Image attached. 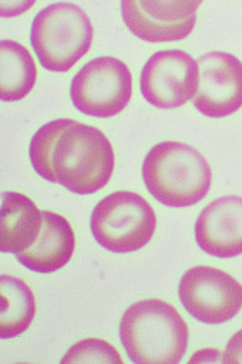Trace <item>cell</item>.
<instances>
[{"mask_svg":"<svg viewBox=\"0 0 242 364\" xmlns=\"http://www.w3.org/2000/svg\"><path fill=\"white\" fill-rule=\"evenodd\" d=\"M29 157L42 178L76 195L101 191L114 170V151L106 134L72 119L42 126L31 141Z\"/></svg>","mask_w":242,"mask_h":364,"instance_id":"6da1fadb","label":"cell"},{"mask_svg":"<svg viewBox=\"0 0 242 364\" xmlns=\"http://www.w3.org/2000/svg\"><path fill=\"white\" fill-rule=\"evenodd\" d=\"M120 341L136 364H177L188 348V326L160 299L133 303L120 320Z\"/></svg>","mask_w":242,"mask_h":364,"instance_id":"7a4b0ae2","label":"cell"},{"mask_svg":"<svg viewBox=\"0 0 242 364\" xmlns=\"http://www.w3.org/2000/svg\"><path fill=\"white\" fill-rule=\"evenodd\" d=\"M143 181L150 195L167 208H191L205 199L212 171L207 159L181 141H161L143 161Z\"/></svg>","mask_w":242,"mask_h":364,"instance_id":"3957f363","label":"cell"},{"mask_svg":"<svg viewBox=\"0 0 242 364\" xmlns=\"http://www.w3.org/2000/svg\"><path fill=\"white\" fill-rule=\"evenodd\" d=\"M93 36L87 14L67 2L42 9L31 31V42L40 65L55 73L69 72L90 50Z\"/></svg>","mask_w":242,"mask_h":364,"instance_id":"277c9868","label":"cell"},{"mask_svg":"<svg viewBox=\"0 0 242 364\" xmlns=\"http://www.w3.org/2000/svg\"><path fill=\"white\" fill-rule=\"evenodd\" d=\"M96 242L111 253H133L147 246L155 232L151 205L134 192L120 191L100 200L90 219Z\"/></svg>","mask_w":242,"mask_h":364,"instance_id":"5b68a950","label":"cell"},{"mask_svg":"<svg viewBox=\"0 0 242 364\" xmlns=\"http://www.w3.org/2000/svg\"><path fill=\"white\" fill-rule=\"evenodd\" d=\"M133 95V76L127 65L111 56L86 63L73 77L70 97L86 116L107 119L126 109Z\"/></svg>","mask_w":242,"mask_h":364,"instance_id":"8992f818","label":"cell"},{"mask_svg":"<svg viewBox=\"0 0 242 364\" xmlns=\"http://www.w3.org/2000/svg\"><path fill=\"white\" fill-rule=\"evenodd\" d=\"M178 297L195 320L205 324H221L241 311L242 284L221 269L195 266L182 274Z\"/></svg>","mask_w":242,"mask_h":364,"instance_id":"52a82bcc","label":"cell"},{"mask_svg":"<svg viewBox=\"0 0 242 364\" xmlns=\"http://www.w3.org/2000/svg\"><path fill=\"white\" fill-rule=\"evenodd\" d=\"M198 62L178 49L154 53L140 76L143 97L157 109L171 110L194 99L198 90Z\"/></svg>","mask_w":242,"mask_h":364,"instance_id":"ba28073f","label":"cell"},{"mask_svg":"<svg viewBox=\"0 0 242 364\" xmlns=\"http://www.w3.org/2000/svg\"><path fill=\"white\" fill-rule=\"evenodd\" d=\"M198 90L194 107L204 116L221 119L242 107V62L226 52H208L198 59Z\"/></svg>","mask_w":242,"mask_h":364,"instance_id":"9c48e42d","label":"cell"},{"mask_svg":"<svg viewBox=\"0 0 242 364\" xmlns=\"http://www.w3.org/2000/svg\"><path fill=\"white\" fill-rule=\"evenodd\" d=\"M194 233L198 247L212 257L242 255V198L222 196L212 200L199 213Z\"/></svg>","mask_w":242,"mask_h":364,"instance_id":"30bf717a","label":"cell"},{"mask_svg":"<svg viewBox=\"0 0 242 364\" xmlns=\"http://www.w3.org/2000/svg\"><path fill=\"white\" fill-rule=\"evenodd\" d=\"M42 232L35 245L23 253L15 255L18 262L36 273H55L65 267L76 247L72 225L63 216L43 210Z\"/></svg>","mask_w":242,"mask_h":364,"instance_id":"8fae6325","label":"cell"},{"mask_svg":"<svg viewBox=\"0 0 242 364\" xmlns=\"http://www.w3.org/2000/svg\"><path fill=\"white\" fill-rule=\"evenodd\" d=\"M2 225H0V250L2 253H23L38 240L43 215L28 196L5 192L2 196Z\"/></svg>","mask_w":242,"mask_h":364,"instance_id":"7c38bea8","label":"cell"},{"mask_svg":"<svg viewBox=\"0 0 242 364\" xmlns=\"http://www.w3.org/2000/svg\"><path fill=\"white\" fill-rule=\"evenodd\" d=\"M0 99L4 102H19L35 87L38 68L31 52L18 42L2 41L0 43Z\"/></svg>","mask_w":242,"mask_h":364,"instance_id":"4fadbf2b","label":"cell"},{"mask_svg":"<svg viewBox=\"0 0 242 364\" xmlns=\"http://www.w3.org/2000/svg\"><path fill=\"white\" fill-rule=\"evenodd\" d=\"M0 337L8 340L23 334L36 314V299L32 289L21 279L0 277Z\"/></svg>","mask_w":242,"mask_h":364,"instance_id":"5bb4252c","label":"cell"},{"mask_svg":"<svg viewBox=\"0 0 242 364\" xmlns=\"http://www.w3.org/2000/svg\"><path fill=\"white\" fill-rule=\"evenodd\" d=\"M121 16L127 29L138 39L150 43L178 42L194 31L197 16L177 25H163L150 19L140 8L137 0H121Z\"/></svg>","mask_w":242,"mask_h":364,"instance_id":"9a60e30c","label":"cell"},{"mask_svg":"<svg viewBox=\"0 0 242 364\" xmlns=\"http://www.w3.org/2000/svg\"><path fill=\"white\" fill-rule=\"evenodd\" d=\"M143 12L157 23L177 25L197 16L204 0H137Z\"/></svg>","mask_w":242,"mask_h":364,"instance_id":"2e32d148","label":"cell"},{"mask_svg":"<svg viewBox=\"0 0 242 364\" xmlns=\"http://www.w3.org/2000/svg\"><path fill=\"white\" fill-rule=\"evenodd\" d=\"M63 364H121L123 358L117 348L101 338H84L69 348L62 358Z\"/></svg>","mask_w":242,"mask_h":364,"instance_id":"e0dca14e","label":"cell"},{"mask_svg":"<svg viewBox=\"0 0 242 364\" xmlns=\"http://www.w3.org/2000/svg\"><path fill=\"white\" fill-rule=\"evenodd\" d=\"M38 0H0V16L9 19L16 18L33 8Z\"/></svg>","mask_w":242,"mask_h":364,"instance_id":"ac0fdd59","label":"cell"},{"mask_svg":"<svg viewBox=\"0 0 242 364\" xmlns=\"http://www.w3.org/2000/svg\"><path fill=\"white\" fill-rule=\"evenodd\" d=\"M222 361L226 364H242V328L229 338Z\"/></svg>","mask_w":242,"mask_h":364,"instance_id":"d6986e66","label":"cell"}]
</instances>
